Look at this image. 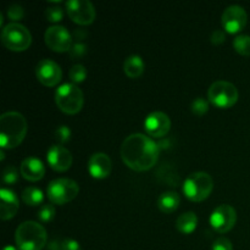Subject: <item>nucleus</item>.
Here are the masks:
<instances>
[{
    "label": "nucleus",
    "instance_id": "obj_12",
    "mask_svg": "<svg viewBox=\"0 0 250 250\" xmlns=\"http://www.w3.org/2000/svg\"><path fill=\"white\" fill-rule=\"evenodd\" d=\"M248 15L241 5H229L224 10L221 16L222 27L229 33H237L246 27Z\"/></svg>",
    "mask_w": 250,
    "mask_h": 250
},
{
    "label": "nucleus",
    "instance_id": "obj_35",
    "mask_svg": "<svg viewBox=\"0 0 250 250\" xmlns=\"http://www.w3.org/2000/svg\"><path fill=\"white\" fill-rule=\"evenodd\" d=\"M2 250H17V248H15V247L12 246H6Z\"/></svg>",
    "mask_w": 250,
    "mask_h": 250
},
{
    "label": "nucleus",
    "instance_id": "obj_26",
    "mask_svg": "<svg viewBox=\"0 0 250 250\" xmlns=\"http://www.w3.org/2000/svg\"><path fill=\"white\" fill-rule=\"evenodd\" d=\"M190 109H192L193 114L198 115V116H202V115H204L209 110V102L205 98L198 97L192 102Z\"/></svg>",
    "mask_w": 250,
    "mask_h": 250
},
{
    "label": "nucleus",
    "instance_id": "obj_23",
    "mask_svg": "<svg viewBox=\"0 0 250 250\" xmlns=\"http://www.w3.org/2000/svg\"><path fill=\"white\" fill-rule=\"evenodd\" d=\"M233 48L237 53L244 56L250 55V36L248 34H239L233 39Z\"/></svg>",
    "mask_w": 250,
    "mask_h": 250
},
{
    "label": "nucleus",
    "instance_id": "obj_14",
    "mask_svg": "<svg viewBox=\"0 0 250 250\" xmlns=\"http://www.w3.org/2000/svg\"><path fill=\"white\" fill-rule=\"evenodd\" d=\"M171 120L167 114L163 111H153L144 120V128L151 137L161 138L170 131Z\"/></svg>",
    "mask_w": 250,
    "mask_h": 250
},
{
    "label": "nucleus",
    "instance_id": "obj_3",
    "mask_svg": "<svg viewBox=\"0 0 250 250\" xmlns=\"http://www.w3.org/2000/svg\"><path fill=\"white\" fill-rule=\"evenodd\" d=\"M46 229L37 221H24L16 229L15 241L20 250H42L45 247Z\"/></svg>",
    "mask_w": 250,
    "mask_h": 250
},
{
    "label": "nucleus",
    "instance_id": "obj_13",
    "mask_svg": "<svg viewBox=\"0 0 250 250\" xmlns=\"http://www.w3.org/2000/svg\"><path fill=\"white\" fill-rule=\"evenodd\" d=\"M36 75L39 82L48 87H53L61 80L62 71L59 63L51 59H42L36 66Z\"/></svg>",
    "mask_w": 250,
    "mask_h": 250
},
{
    "label": "nucleus",
    "instance_id": "obj_20",
    "mask_svg": "<svg viewBox=\"0 0 250 250\" xmlns=\"http://www.w3.org/2000/svg\"><path fill=\"white\" fill-rule=\"evenodd\" d=\"M124 71L128 77L131 78H137L138 76H141L144 71V61L137 54L133 55H129L128 58H126L124 62Z\"/></svg>",
    "mask_w": 250,
    "mask_h": 250
},
{
    "label": "nucleus",
    "instance_id": "obj_25",
    "mask_svg": "<svg viewBox=\"0 0 250 250\" xmlns=\"http://www.w3.org/2000/svg\"><path fill=\"white\" fill-rule=\"evenodd\" d=\"M38 219L42 222H49L55 217V207L53 204H43L38 210V214H37Z\"/></svg>",
    "mask_w": 250,
    "mask_h": 250
},
{
    "label": "nucleus",
    "instance_id": "obj_18",
    "mask_svg": "<svg viewBox=\"0 0 250 250\" xmlns=\"http://www.w3.org/2000/svg\"><path fill=\"white\" fill-rule=\"evenodd\" d=\"M20 172L26 180L38 181L45 173V166L41 159L36 158V156H27L26 159L22 160Z\"/></svg>",
    "mask_w": 250,
    "mask_h": 250
},
{
    "label": "nucleus",
    "instance_id": "obj_31",
    "mask_svg": "<svg viewBox=\"0 0 250 250\" xmlns=\"http://www.w3.org/2000/svg\"><path fill=\"white\" fill-rule=\"evenodd\" d=\"M212 250H233V246H232L231 241L226 237H219L215 239L214 243L211 247Z\"/></svg>",
    "mask_w": 250,
    "mask_h": 250
},
{
    "label": "nucleus",
    "instance_id": "obj_9",
    "mask_svg": "<svg viewBox=\"0 0 250 250\" xmlns=\"http://www.w3.org/2000/svg\"><path fill=\"white\" fill-rule=\"evenodd\" d=\"M44 38H45L46 45L50 49H53L54 51H70L71 46H72V34L68 32V29L66 27L61 26V24H54L46 28L45 34H44Z\"/></svg>",
    "mask_w": 250,
    "mask_h": 250
},
{
    "label": "nucleus",
    "instance_id": "obj_32",
    "mask_svg": "<svg viewBox=\"0 0 250 250\" xmlns=\"http://www.w3.org/2000/svg\"><path fill=\"white\" fill-rule=\"evenodd\" d=\"M85 51H87V45L84 43H82V42H75L70 49V55L73 59H78L84 55Z\"/></svg>",
    "mask_w": 250,
    "mask_h": 250
},
{
    "label": "nucleus",
    "instance_id": "obj_2",
    "mask_svg": "<svg viewBox=\"0 0 250 250\" xmlns=\"http://www.w3.org/2000/svg\"><path fill=\"white\" fill-rule=\"evenodd\" d=\"M27 133V121L19 111H6L0 116V144L1 149L19 146Z\"/></svg>",
    "mask_w": 250,
    "mask_h": 250
},
{
    "label": "nucleus",
    "instance_id": "obj_34",
    "mask_svg": "<svg viewBox=\"0 0 250 250\" xmlns=\"http://www.w3.org/2000/svg\"><path fill=\"white\" fill-rule=\"evenodd\" d=\"M210 39H211L212 44H216L217 45V44L224 43L225 39H226V34H225V32L222 31V29H215L211 33Z\"/></svg>",
    "mask_w": 250,
    "mask_h": 250
},
{
    "label": "nucleus",
    "instance_id": "obj_33",
    "mask_svg": "<svg viewBox=\"0 0 250 250\" xmlns=\"http://www.w3.org/2000/svg\"><path fill=\"white\" fill-rule=\"evenodd\" d=\"M60 250H81V244L72 238H65L60 243Z\"/></svg>",
    "mask_w": 250,
    "mask_h": 250
},
{
    "label": "nucleus",
    "instance_id": "obj_8",
    "mask_svg": "<svg viewBox=\"0 0 250 250\" xmlns=\"http://www.w3.org/2000/svg\"><path fill=\"white\" fill-rule=\"evenodd\" d=\"M238 89L229 81H215L208 90V98L217 107H229L238 100Z\"/></svg>",
    "mask_w": 250,
    "mask_h": 250
},
{
    "label": "nucleus",
    "instance_id": "obj_36",
    "mask_svg": "<svg viewBox=\"0 0 250 250\" xmlns=\"http://www.w3.org/2000/svg\"><path fill=\"white\" fill-rule=\"evenodd\" d=\"M4 149H1V150H0V160H4Z\"/></svg>",
    "mask_w": 250,
    "mask_h": 250
},
{
    "label": "nucleus",
    "instance_id": "obj_19",
    "mask_svg": "<svg viewBox=\"0 0 250 250\" xmlns=\"http://www.w3.org/2000/svg\"><path fill=\"white\" fill-rule=\"evenodd\" d=\"M181 202V198L178 193L172 192V190H166L161 193L158 198V208L163 212H172L178 208Z\"/></svg>",
    "mask_w": 250,
    "mask_h": 250
},
{
    "label": "nucleus",
    "instance_id": "obj_1",
    "mask_svg": "<svg viewBox=\"0 0 250 250\" xmlns=\"http://www.w3.org/2000/svg\"><path fill=\"white\" fill-rule=\"evenodd\" d=\"M159 154V144L143 133H132L122 142L121 158L132 170H149L156 164Z\"/></svg>",
    "mask_w": 250,
    "mask_h": 250
},
{
    "label": "nucleus",
    "instance_id": "obj_22",
    "mask_svg": "<svg viewBox=\"0 0 250 250\" xmlns=\"http://www.w3.org/2000/svg\"><path fill=\"white\" fill-rule=\"evenodd\" d=\"M21 197L22 200L27 205H31V207L39 205L44 199V194L42 192V189H39L37 187H26L23 189V192H22Z\"/></svg>",
    "mask_w": 250,
    "mask_h": 250
},
{
    "label": "nucleus",
    "instance_id": "obj_21",
    "mask_svg": "<svg viewBox=\"0 0 250 250\" xmlns=\"http://www.w3.org/2000/svg\"><path fill=\"white\" fill-rule=\"evenodd\" d=\"M198 225V216L195 215V212L193 211H187L181 214L180 216L176 220V227L180 232L182 233H192L195 229H197Z\"/></svg>",
    "mask_w": 250,
    "mask_h": 250
},
{
    "label": "nucleus",
    "instance_id": "obj_7",
    "mask_svg": "<svg viewBox=\"0 0 250 250\" xmlns=\"http://www.w3.org/2000/svg\"><path fill=\"white\" fill-rule=\"evenodd\" d=\"M80 192V186L71 178L61 177L50 181L46 187L49 200L54 204H65L75 199Z\"/></svg>",
    "mask_w": 250,
    "mask_h": 250
},
{
    "label": "nucleus",
    "instance_id": "obj_16",
    "mask_svg": "<svg viewBox=\"0 0 250 250\" xmlns=\"http://www.w3.org/2000/svg\"><path fill=\"white\" fill-rule=\"evenodd\" d=\"M112 168L111 159L105 153H94L88 160V171L94 178H105L110 175Z\"/></svg>",
    "mask_w": 250,
    "mask_h": 250
},
{
    "label": "nucleus",
    "instance_id": "obj_15",
    "mask_svg": "<svg viewBox=\"0 0 250 250\" xmlns=\"http://www.w3.org/2000/svg\"><path fill=\"white\" fill-rule=\"evenodd\" d=\"M49 165L56 171H66L72 165V154L61 144H54L46 151Z\"/></svg>",
    "mask_w": 250,
    "mask_h": 250
},
{
    "label": "nucleus",
    "instance_id": "obj_24",
    "mask_svg": "<svg viewBox=\"0 0 250 250\" xmlns=\"http://www.w3.org/2000/svg\"><path fill=\"white\" fill-rule=\"evenodd\" d=\"M68 76H70V80L72 81L73 83H81L85 80V77H87V70H85V67L82 63H75V65L70 68Z\"/></svg>",
    "mask_w": 250,
    "mask_h": 250
},
{
    "label": "nucleus",
    "instance_id": "obj_11",
    "mask_svg": "<svg viewBox=\"0 0 250 250\" xmlns=\"http://www.w3.org/2000/svg\"><path fill=\"white\" fill-rule=\"evenodd\" d=\"M66 10L72 21L80 24H89L95 19L94 5L89 0H67Z\"/></svg>",
    "mask_w": 250,
    "mask_h": 250
},
{
    "label": "nucleus",
    "instance_id": "obj_10",
    "mask_svg": "<svg viewBox=\"0 0 250 250\" xmlns=\"http://www.w3.org/2000/svg\"><path fill=\"white\" fill-rule=\"evenodd\" d=\"M237 221V212L229 204H221L212 210L210 215V225L217 232H229Z\"/></svg>",
    "mask_w": 250,
    "mask_h": 250
},
{
    "label": "nucleus",
    "instance_id": "obj_17",
    "mask_svg": "<svg viewBox=\"0 0 250 250\" xmlns=\"http://www.w3.org/2000/svg\"><path fill=\"white\" fill-rule=\"evenodd\" d=\"M0 217L2 220H9L16 215L19 210V198L14 190L9 188L0 189Z\"/></svg>",
    "mask_w": 250,
    "mask_h": 250
},
{
    "label": "nucleus",
    "instance_id": "obj_30",
    "mask_svg": "<svg viewBox=\"0 0 250 250\" xmlns=\"http://www.w3.org/2000/svg\"><path fill=\"white\" fill-rule=\"evenodd\" d=\"M7 16H9L10 20H14V21L21 20L24 16L23 7L19 4H11L7 9Z\"/></svg>",
    "mask_w": 250,
    "mask_h": 250
},
{
    "label": "nucleus",
    "instance_id": "obj_27",
    "mask_svg": "<svg viewBox=\"0 0 250 250\" xmlns=\"http://www.w3.org/2000/svg\"><path fill=\"white\" fill-rule=\"evenodd\" d=\"M1 178L5 185H12V183H15L17 181V178H19L17 168L14 165H7L4 168V171H2Z\"/></svg>",
    "mask_w": 250,
    "mask_h": 250
},
{
    "label": "nucleus",
    "instance_id": "obj_4",
    "mask_svg": "<svg viewBox=\"0 0 250 250\" xmlns=\"http://www.w3.org/2000/svg\"><path fill=\"white\" fill-rule=\"evenodd\" d=\"M214 181L211 176L204 171L193 172L183 182V193L192 202H202L212 192Z\"/></svg>",
    "mask_w": 250,
    "mask_h": 250
},
{
    "label": "nucleus",
    "instance_id": "obj_5",
    "mask_svg": "<svg viewBox=\"0 0 250 250\" xmlns=\"http://www.w3.org/2000/svg\"><path fill=\"white\" fill-rule=\"evenodd\" d=\"M55 102L66 114H76L83 106V92L75 83H62L55 90Z\"/></svg>",
    "mask_w": 250,
    "mask_h": 250
},
{
    "label": "nucleus",
    "instance_id": "obj_28",
    "mask_svg": "<svg viewBox=\"0 0 250 250\" xmlns=\"http://www.w3.org/2000/svg\"><path fill=\"white\" fill-rule=\"evenodd\" d=\"M54 136H55V139L59 142V144L66 143V142L70 141V138H71L70 127L66 126V125L56 127L55 132H54Z\"/></svg>",
    "mask_w": 250,
    "mask_h": 250
},
{
    "label": "nucleus",
    "instance_id": "obj_29",
    "mask_svg": "<svg viewBox=\"0 0 250 250\" xmlns=\"http://www.w3.org/2000/svg\"><path fill=\"white\" fill-rule=\"evenodd\" d=\"M45 17L50 22H58L62 20L63 11L60 6H50L45 9Z\"/></svg>",
    "mask_w": 250,
    "mask_h": 250
},
{
    "label": "nucleus",
    "instance_id": "obj_6",
    "mask_svg": "<svg viewBox=\"0 0 250 250\" xmlns=\"http://www.w3.org/2000/svg\"><path fill=\"white\" fill-rule=\"evenodd\" d=\"M1 42L7 49L14 51L26 50L32 43V34L20 22H10L2 28Z\"/></svg>",
    "mask_w": 250,
    "mask_h": 250
}]
</instances>
